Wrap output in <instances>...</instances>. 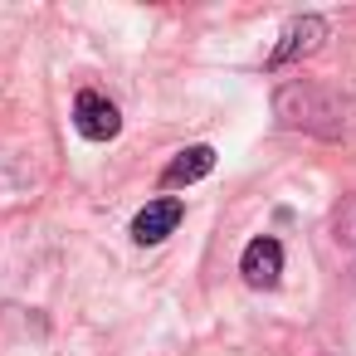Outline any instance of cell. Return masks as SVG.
I'll return each mask as SVG.
<instances>
[{
    "label": "cell",
    "mask_w": 356,
    "mask_h": 356,
    "mask_svg": "<svg viewBox=\"0 0 356 356\" xmlns=\"http://www.w3.org/2000/svg\"><path fill=\"white\" fill-rule=\"evenodd\" d=\"M332 239H337L346 254H356V195H346V200L332 210Z\"/></svg>",
    "instance_id": "52a82bcc"
},
{
    "label": "cell",
    "mask_w": 356,
    "mask_h": 356,
    "mask_svg": "<svg viewBox=\"0 0 356 356\" xmlns=\"http://www.w3.org/2000/svg\"><path fill=\"white\" fill-rule=\"evenodd\" d=\"M74 127H79V137H88V142H113V137L122 132V113H118L103 93L83 88V93L74 98Z\"/></svg>",
    "instance_id": "3957f363"
},
{
    "label": "cell",
    "mask_w": 356,
    "mask_h": 356,
    "mask_svg": "<svg viewBox=\"0 0 356 356\" xmlns=\"http://www.w3.org/2000/svg\"><path fill=\"white\" fill-rule=\"evenodd\" d=\"M322 44H327V20L322 15H298V20L283 25V35H278V44L268 49L264 64H268V74H278V69H288L298 59H312Z\"/></svg>",
    "instance_id": "7a4b0ae2"
},
{
    "label": "cell",
    "mask_w": 356,
    "mask_h": 356,
    "mask_svg": "<svg viewBox=\"0 0 356 356\" xmlns=\"http://www.w3.org/2000/svg\"><path fill=\"white\" fill-rule=\"evenodd\" d=\"M273 118H278V127H288V132H307V137H322V142H341V137L351 132L356 108H351L341 93L322 88V83L293 79V83H283V88L273 93Z\"/></svg>",
    "instance_id": "6da1fadb"
},
{
    "label": "cell",
    "mask_w": 356,
    "mask_h": 356,
    "mask_svg": "<svg viewBox=\"0 0 356 356\" xmlns=\"http://www.w3.org/2000/svg\"><path fill=\"white\" fill-rule=\"evenodd\" d=\"M239 273H244L249 288H273V283L283 278V244H278L273 234L249 239L244 254H239Z\"/></svg>",
    "instance_id": "277c9868"
},
{
    "label": "cell",
    "mask_w": 356,
    "mask_h": 356,
    "mask_svg": "<svg viewBox=\"0 0 356 356\" xmlns=\"http://www.w3.org/2000/svg\"><path fill=\"white\" fill-rule=\"evenodd\" d=\"M210 171H215V147L195 142V147H186V152H176V156L166 161L161 186H166V191H176V186H195V181L210 176Z\"/></svg>",
    "instance_id": "8992f818"
},
{
    "label": "cell",
    "mask_w": 356,
    "mask_h": 356,
    "mask_svg": "<svg viewBox=\"0 0 356 356\" xmlns=\"http://www.w3.org/2000/svg\"><path fill=\"white\" fill-rule=\"evenodd\" d=\"M186 220V205L176 195H161V200H147L137 215H132V239L137 244H161L176 225Z\"/></svg>",
    "instance_id": "5b68a950"
}]
</instances>
